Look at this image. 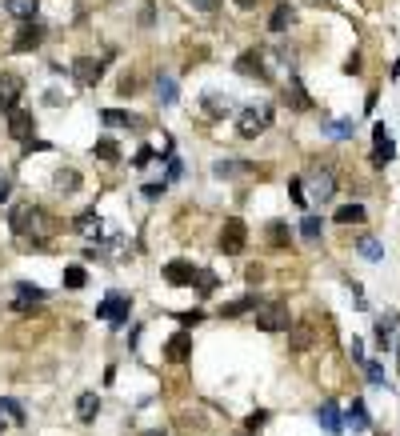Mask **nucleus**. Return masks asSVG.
<instances>
[{
	"label": "nucleus",
	"instance_id": "nucleus-1",
	"mask_svg": "<svg viewBox=\"0 0 400 436\" xmlns=\"http://www.w3.org/2000/svg\"><path fill=\"white\" fill-rule=\"evenodd\" d=\"M8 225L21 240H32V244H45L52 236V220L45 216V208H32V205H16L8 212Z\"/></svg>",
	"mask_w": 400,
	"mask_h": 436
},
{
	"label": "nucleus",
	"instance_id": "nucleus-2",
	"mask_svg": "<svg viewBox=\"0 0 400 436\" xmlns=\"http://www.w3.org/2000/svg\"><path fill=\"white\" fill-rule=\"evenodd\" d=\"M128 312H132V300L124 297V292H108V297L96 304V317H100V321H108L113 328L128 324Z\"/></svg>",
	"mask_w": 400,
	"mask_h": 436
},
{
	"label": "nucleus",
	"instance_id": "nucleus-3",
	"mask_svg": "<svg viewBox=\"0 0 400 436\" xmlns=\"http://www.w3.org/2000/svg\"><path fill=\"white\" fill-rule=\"evenodd\" d=\"M288 324H292V317H288V304H284V300H268L257 312L260 332H288Z\"/></svg>",
	"mask_w": 400,
	"mask_h": 436
},
{
	"label": "nucleus",
	"instance_id": "nucleus-4",
	"mask_svg": "<svg viewBox=\"0 0 400 436\" xmlns=\"http://www.w3.org/2000/svg\"><path fill=\"white\" fill-rule=\"evenodd\" d=\"M244 244H248V229H244V220L240 216H228L224 220V229H220V253H244Z\"/></svg>",
	"mask_w": 400,
	"mask_h": 436
},
{
	"label": "nucleus",
	"instance_id": "nucleus-5",
	"mask_svg": "<svg viewBox=\"0 0 400 436\" xmlns=\"http://www.w3.org/2000/svg\"><path fill=\"white\" fill-rule=\"evenodd\" d=\"M268 124H272V108H244L240 120H236V133L244 140H252V137H260Z\"/></svg>",
	"mask_w": 400,
	"mask_h": 436
},
{
	"label": "nucleus",
	"instance_id": "nucleus-6",
	"mask_svg": "<svg viewBox=\"0 0 400 436\" xmlns=\"http://www.w3.org/2000/svg\"><path fill=\"white\" fill-rule=\"evenodd\" d=\"M104 65H108V60H96V56H76L69 72H72V80H76V84H84V89H89V84H96V80L104 76Z\"/></svg>",
	"mask_w": 400,
	"mask_h": 436
},
{
	"label": "nucleus",
	"instance_id": "nucleus-7",
	"mask_svg": "<svg viewBox=\"0 0 400 436\" xmlns=\"http://www.w3.org/2000/svg\"><path fill=\"white\" fill-rule=\"evenodd\" d=\"M397 157V144H392V133L384 128V124H377L373 128V164L377 168H384V164Z\"/></svg>",
	"mask_w": 400,
	"mask_h": 436
},
{
	"label": "nucleus",
	"instance_id": "nucleus-8",
	"mask_svg": "<svg viewBox=\"0 0 400 436\" xmlns=\"http://www.w3.org/2000/svg\"><path fill=\"white\" fill-rule=\"evenodd\" d=\"M32 128H36V116L24 113V108H8V137L12 140H32Z\"/></svg>",
	"mask_w": 400,
	"mask_h": 436
},
{
	"label": "nucleus",
	"instance_id": "nucleus-9",
	"mask_svg": "<svg viewBox=\"0 0 400 436\" xmlns=\"http://www.w3.org/2000/svg\"><path fill=\"white\" fill-rule=\"evenodd\" d=\"M21 92H24V80L16 72H0V104H4V108H16Z\"/></svg>",
	"mask_w": 400,
	"mask_h": 436
},
{
	"label": "nucleus",
	"instance_id": "nucleus-10",
	"mask_svg": "<svg viewBox=\"0 0 400 436\" xmlns=\"http://www.w3.org/2000/svg\"><path fill=\"white\" fill-rule=\"evenodd\" d=\"M236 72H244V76H260V80H268V69H264V52L260 48H248L240 60H236Z\"/></svg>",
	"mask_w": 400,
	"mask_h": 436
},
{
	"label": "nucleus",
	"instance_id": "nucleus-11",
	"mask_svg": "<svg viewBox=\"0 0 400 436\" xmlns=\"http://www.w3.org/2000/svg\"><path fill=\"white\" fill-rule=\"evenodd\" d=\"M45 300V288L36 284H16V300H12V312H32V304Z\"/></svg>",
	"mask_w": 400,
	"mask_h": 436
},
{
	"label": "nucleus",
	"instance_id": "nucleus-12",
	"mask_svg": "<svg viewBox=\"0 0 400 436\" xmlns=\"http://www.w3.org/2000/svg\"><path fill=\"white\" fill-rule=\"evenodd\" d=\"M189 356H192V336L189 332H176V336L165 345V360L180 365V360H189Z\"/></svg>",
	"mask_w": 400,
	"mask_h": 436
},
{
	"label": "nucleus",
	"instance_id": "nucleus-13",
	"mask_svg": "<svg viewBox=\"0 0 400 436\" xmlns=\"http://www.w3.org/2000/svg\"><path fill=\"white\" fill-rule=\"evenodd\" d=\"M40 41H45V24L40 21H24V28H21V36H16V52H28V48H36L40 45Z\"/></svg>",
	"mask_w": 400,
	"mask_h": 436
},
{
	"label": "nucleus",
	"instance_id": "nucleus-14",
	"mask_svg": "<svg viewBox=\"0 0 400 436\" xmlns=\"http://www.w3.org/2000/svg\"><path fill=\"white\" fill-rule=\"evenodd\" d=\"M165 280L168 284H196V268L189 260H168L165 264Z\"/></svg>",
	"mask_w": 400,
	"mask_h": 436
},
{
	"label": "nucleus",
	"instance_id": "nucleus-15",
	"mask_svg": "<svg viewBox=\"0 0 400 436\" xmlns=\"http://www.w3.org/2000/svg\"><path fill=\"white\" fill-rule=\"evenodd\" d=\"M332 192H336V176H332V168H316V172H312V196H316V200H329Z\"/></svg>",
	"mask_w": 400,
	"mask_h": 436
},
{
	"label": "nucleus",
	"instance_id": "nucleus-16",
	"mask_svg": "<svg viewBox=\"0 0 400 436\" xmlns=\"http://www.w3.org/2000/svg\"><path fill=\"white\" fill-rule=\"evenodd\" d=\"M100 120H104L108 128H141V120H137V116H132V113H120V108H104V113H100Z\"/></svg>",
	"mask_w": 400,
	"mask_h": 436
},
{
	"label": "nucleus",
	"instance_id": "nucleus-17",
	"mask_svg": "<svg viewBox=\"0 0 400 436\" xmlns=\"http://www.w3.org/2000/svg\"><path fill=\"white\" fill-rule=\"evenodd\" d=\"M344 424H349V428H356V433H364V428L373 424V420H368V409H364V400H353V404H349Z\"/></svg>",
	"mask_w": 400,
	"mask_h": 436
},
{
	"label": "nucleus",
	"instance_id": "nucleus-18",
	"mask_svg": "<svg viewBox=\"0 0 400 436\" xmlns=\"http://www.w3.org/2000/svg\"><path fill=\"white\" fill-rule=\"evenodd\" d=\"M4 8H8L16 21H36V8H40V0H4Z\"/></svg>",
	"mask_w": 400,
	"mask_h": 436
},
{
	"label": "nucleus",
	"instance_id": "nucleus-19",
	"mask_svg": "<svg viewBox=\"0 0 400 436\" xmlns=\"http://www.w3.org/2000/svg\"><path fill=\"white\" fill-rule=\"evenodd\" d=\"M292 21H296V8H292V4H277V8H272V21H268V28H272V32H284Z\"/></svg>",
	"mask_w": 400,
	"mask_h": 436
},
{
	"label": "nucleus",
	"instance_id": "nucleus-20",
	"mask_svg": "<svg viewBox=\"0 0 400 436\" xmlns=\"http://www.w3.org/2000/svg\"><path fill=\"white\" fill-rule=\"evenodd\" d=\"M264 236H268V244H272V249H288V240H292V232H288L284 220H272V225L264 229Z\"/></svg>",
	"mask_w": 400,
	"mask_h": 436
},
{
	"label": "nucleus",
	"instance_id": "nucleus-21",
	"mask_svg": "<svg viewBox=\"0 0 400 436\" xmlns=\"http://www.w3.org/2000/svg\"><path fill=\"white\" fill-rule=\"evenodd\" d=\"M204 113L209 116H228L233 113V100L220 96V92H209V96H204Z\"/></svg>",
	"mask_w": 400,
	"mask_h": 436
},
{
	"label": "nucleus",
	"instance_id": "nucleus-22",
	"mask_svg": "<svg viewBox=\"0 0 400 436\" xmlns=\"http://www.w3.org/2000/svg\"><path fill=\"white\" fill-rule=\"evenodd\" d=\"M96 413H100V400H96V392H84V396L76 400V416L89 424V420H96Z\"/></svg>",
	"mask_w": 400,
	"mask_h": 436
},
{
	"label": "nucleus",
	"instance_id": "nucleus-23",
	"mask_svg": "<svg viewBox=\"0 0 400 436\" xmlns=\"http://www.w3.org/2000/svg\"><path fill=\"white\" fill-rule=\"evenodd\" d=\"M76 188H80V172H76V168H60V172H56V192L72 196Z\"/></svg>",
	"mask_w": 400,
	"mask_h": 436
},
{
	"label": "nucleus",
	"instance_id": "nucleus-24",
	"mask_svg": "<svg viewBox=\"0 0 400 436\" xmlns=\"http://www.w3.org/2000/svg\"><path fill=\"white\" fill-rule=\"evenodd\" d=\"M76 232H80V236H100V232H104V220H100L96 212H84V216H76Z\"/></svg>",
	"mask_w": 400,
	"mask_h": 436
},
{
	"label": "nucleus",
	"instance_id": "nucleus-25",
	"mask_svg": "<svg viewBox=\"0 0 400 436\" xmlns=\"http://www.w3.org/2000/svg\"><path fill=\"white\" fill-rule=\"evenodd\" d=\"M284 96H288V104H292V108H312V100H308V92L301 89V80H296V76L288 80V89H284Z\"/></svg>",
	"mask_w": 400,
	"mask_h": 436
},
{
	"label": "nucleus",
	"instance_id": "nucleus-26",
	"mask_svg": "<svg viewBox=\"0 0 400 436\" xmlns=\"http://www.w3.org/2000/svg\"><path fill=\"white\" fill-rule=\"evenodd\" d=\"M392 328H397V312H388V317H380V321H377V341L384 348L392 345Z\"/></svg>",
	"mask_w": 400,
	"mask_h": 436
},
{
	"label": "nucleus",
	"instance_id": "nucleus-27",
	"mask_svg": "<svg viewBox=\"0 0 400 436\" xmlns=\"http://www.w3.org/2000/svg\"><path fill=\"white\" fill-rule=\"evenodd\" d=\"M93 152L100 157V161H120V148H117V140H113V137H100Z\"/></svg>",
	"mask_w": 400,
	"mask_h": 436
},
{
	"label": "nucleus",
	"instance_id": "nucleus-28",
	"mask_svg": "<svg viewBox=\"0 0 400 436\" xmlns=\"http://www.w3.org/2000/svg\"><path fill=\"white\" fill-rule=\"evenodd\" d=\"M360 220H364V208H360V205L336 208V225H360Z\"/></svg>",
	"mask_w": 400,
	"mask_h": 436
},
{
	"label": "nucleus",
	"instance_id": "nucleus-29",
	"mask_svg": "<svg viewBox=\"0 0 400 436\" xmlns=\"http://www.w3.org/2000/svg\"><path fill=\"white\" fill-rule=\"evenodd\" d=\"M216 176H236V172H252V164H240V161H216L212 164Z\"/></svg>",
	"mask_w": 400,
	"mask_h": 436
},
{
	"label": "nucleus",
	"instance_id": "nucleus-30",
	"mask_svg": "<svg viewBox=\"0 0 400 436\" xmlns=\"http://www.w3.org/2000/svg\"><path fill=\"white\" fill-rule=\"evenodd\" d=\"M156 96H161V104H176V80H172V76H161V80H156Z\"/></svg>",
	"mask_w": 400,
	"mask_h": 436
},
{
	"label": "nucleus",
	"instance_id": "nucleus-31",
	"mask_svg": "<svg viewBox=\"0 0 400 436\" xmlns=\"http://www.w3.org/2000/svg\"><path fill=\"white\" fill-rule=\"evenodd\" d=\"M320 232H325L320 216H312V212H308L305 220H301V236H305V240H320Z\"/></svg>",
	"mask_w": 400,
	"mask_h": 436
},
{
	"label": "nucleus",
	"instance_id": "nucleus-32",
	"mask_svg": "<svg viewBox=\"0 0 400 436\" xmlns=\"http://www.w3.org/2000/svg\"><path fill=\"white\" fill-rule=\"evenodd\" d=\"M320 424L329 428V433H340V413H336V404H320Z\"/></svg>",
	"mask_w": 400,
	"mask_h": 436
},
{
	"label": "nucleus",
	"instance_id": "nucleus-33",
	"mask_svg": "<svg viewBox=\"0 0 400 436\" xmlns=\"http://www.w3.org/2000/svg\"><path fill=\"white\" fill-rule=\"evenodd\" d=\"M320 128H325V133H329V137H353V120H325V124H320Z\"/></svg>",
	"mask_w": 400,
	"mask_h": 436
},
{
	"label": "nucleus",
	"instance_id": "nucleus-34",
	"mask_svg": "<svg viewBox=\"0 0 400 436\" xmlns=\"http://www.w3.org/2000/svg\"><path fill=\"white\" fill-rule=\"evenodd\" d=\"M84 280H89V273H84L80 264H69V268H64V288H84Z\"/></svg>",
	"mask_w": 400,
	"mask_h": 436
},
{
	"label": "nucleus",
	"instance_id": "nucleus-35",
	"mask_svg": "<svg viewBox=\"0 0 400 436\" xmlns=\"http://www.w3.org/2000/svg\"><path fill=\"white\" fill-rule=\"evenodd\" d=\"M308 345H312V324H296V328H292V348L301 352V348H308Z\"/></svg>",
	"mask_w": 400,
	"mask_h": 436
},
{
	"label": "nucleus",
	"instance_id": "nucleus-36",
	"mask_svg": "<svg viewBox=\"0 0 400 436\" xmlns=\"http://www.w3.org/2000/svg\"><path fill=\"white\" fill-rule=\"evenodd\" d=\"M12 420V424H24V409L16 404V400H0V420Z\"/></svg>",
	"mask_w": 400,
	"mask_h": 436
},
{
	"label": "nucleus",
	"instance_id": "nucleus-37",
	"mask_svg": "<svg viewBox=\"0 0 400 436\" xmlns=\"http://www.w3.org/2000/svg\"><path fill=\"white\" fill-rule=\"evenodd\" d=\"M252 304H257V297H240V300H233V304H224L220 312H224V317H240V312H248Z\"/></svg>",
	"mask_w": 400,
	"mask_h": 436
},
{
	"label": "nucleus",
	"instance_id": "nucleus-38",
	"mask_svg": "<svg viewBox=\"0 0 400 436\" xmlns=\"http://www.w3.org/2000/svg\"><path fill=\"white\" fill-rule=\"evenodd\" d=\"M356 249H360V256H364V260H380V256H384V249H380L373 236H364V240H360Z\"/></svg>",
	"mask_w": 400,
	"mask_h": 436
},
{
	"label": "nucleus",
	"instance_id": "nucleus-39",
	"mask_svg": "<svg viewBox=\"0 0 400 436\" xmlns=\"http://www.w3.org/2000/svg\"><path fill=\"white\" fill-rule=\"evenodd\" d=\"M196 288H200V292H212V288H216V276L212 273H196Z\"/></svg>",
	"mask_w": 400,
	"mask_h": 436
},
{
	"label": "nucleus",
	"instance_id": "nucleus-40",
	"mask_svg": "<svg viewBox=\"0 0 400 436\" xmlns=\"http://www.w3.org/2000/svg\"><path fill=\"white\" fill-rule=\"evenodd\" d=\"M180 176H185V164L176 157H168V181H180Z\"/></svg>",
	"mask_w": 400,
	"mask_h": 436
},
{
	"label": "nucleus",
	"instance_id": "nucleus-41",
	"mask_svg": "<svg viewBox=\"0 0 400 436\" xmlns=\"http://www.w3.org/2000/svg\"><path fill=\"white\" fill-rule=\"evenodd\" d=\"M288 196H292L296 205L305 208V188H301V181H288Z\"/></svg>",
	"mask_w": 400,
	"mask_h": 436
},
{
	"label": "nucleus",
	"instance_id": "nucleus-42",
	"mask_svg": "<svg viewBox=\"0 0 400 436\" xmlns=\"http://www.w3.org/2000/svg\"><path fill=\"white\" fill-rule=\"evenodd\" d=\"M364 372H368V380H373V385H384V368H380V365H364Z\"/></svg>",
	"mask_w": 400,
	"mask_h": 436
},
{
	"label": "nucleus",
	"instance_id": "nucleus-43",
	"mask_svg": "<svg viewBox=\"0 0 400 436\" xmlns=\"http://www.w3.org/2000/svg\"><path fill=\"white\" fill-rule=\"evenodd\" d=\"M24 148H28V152H48V148H52V144H48V140H24Z\"/></svg>",
	"mask_w": 400,
	"mask_h": 436
},
{
	"label": "nucleus",
	"instance_id": "nucleus-44",
	"mask_svg": "<svg viewBox=\"0 0 400 436\" xmlns=\"http://www.w3.org/2000/svg\"><path fill=\"white\" fill-rule=\"evenodd\" d=\"M248 284H260V280H264V268H260V264H248Z\"/></svg>",
	"mask_w": 400,
	"mask_h": 436
},
{
	"label": "nucleus",
	"instance_id": "nucleus-45",
	"mask_svg": "<svg viewBox=\"0 0 400 436\" xmlns=\"http://www.w3.org/2000/svg\"><path fill=\"white\" fill-rule=\"evenodd\" d=\"M117 89H120V96H132V92H137V80H132V76H124Z\"/></svg>",
	"mask_w": 400,
	"mask_h": 436
},
{
	"label": "nucleus",
	"instance_id": "nucleus-46",
	"mask_svg": "<svg viewBox=\"0 0 400 436\" xmlns=\"http://www.w3.org/2000/svg\"><path fill=\"white\" fill-rule=\"evenodd\" d=\"M189 4H192V8H200V12H212L220 0H189Z\"/></svg>",
	"mask_w": 400,
	"mask_h": 436
},
{
	"label": "nucleus",
	"instance_id": "nucleus-47",
	"mask_svg": "<svg viewBox=\"0 0 400 436\" xmlns=\"http://www.w3.org/2000/svg\"><path fill=\"white\" fill-rule=\"evenodd\" d=\"M161 192H165V184H144V196H148V200H156Z\"/></svg>",
	"mask_w": 400,
	"mask_h": 436
},
{
	"label": "nucleus",
	"instance_id": "nucleus-48",
	"mask_svg": "<svg viewBox=\"0 0 400 436\" xmlns=\"http://www.w3.org/2000/svg\"><path fill=\"white\" fill-rule=\"evenodd\" d=\"M8 192H12V181H8V176L0 172V200H8Z\"/></svg>",
	"mask_w": 400,
	"mask_h": 436
},
{
	"label": "nucleus",
	"instance_id": "nucleus-49",
	"mask_svg": "<svg viewBox=\"0 0 400 436\" xmlns=\"http://www.w3.org/2000/svg\"><path fill=\"white\" fill-rule=\"evenodd\" d=\"M349 352H353V360H364V345L353 336V345H349Z\"/></svg>",
	"mask_w": 400,
	"mask_h": 436
},
{
	"label": "nucleus",
	"instance_id": "nucleus-50",
	"mask_svg": "<svg viewBox=\"0 0 400 436\" xmlns=\"http://www.w3.org/2000/svg\"><path fill=\"white\" fill-rule=\"evenodd\" d=\"M264 420H268V416H264V413H252V416H248V428L257 433V428H260V424H264Z\"/></svg>",
	"mask_w": 400,
	"mask_h": 436
},
{
	"label": "nucleus",
	"instance_id": "nucleus-51",
	"mask_svg": "<svg viewBox=\"0 0 400 436\" xmlns=\"http://www.w3.org/2000/svg\"><path fill=\"white\" fill-rule=\"evenodd\" d=\"M344 72H360V56H356V52L344 60Z\"/></svg>",
	"mask_w": 400,
	"mask_h": 436
},
{
	"label": "nucleus",
	"instance_id": "nucleus-52",
	"mask_svg": "<svg viewBox=\"0 0 400 436\" xmlns=\"http://www.w3.org/2000/svg\"><path fill=\"white\" fill-rule=\"evenodd\" d=\"M180 324H200V312H180Z\"/></svg>",
	"mask_w": 400,
	"mask_h": 436
},
{
	"label": "nucleus",
	"instance_id": "nucleus-53",
	"mask_svg": "<svg viewBox=\"0 0 400 436\" xmlns=\"http://www.w3.org/2000/svg\"><path fill=\"white\" fill-rule=\"evenodd\" d=\"M141 436H168L165 428H148V433H141Z\"/></svg>",
	"mask_w": 400,
	"mask_h": 436
},
{
	"label": "nucleus",
	"instance_id": "nucleus-54",
	"mask_svg": "<svg viewBox=\"0 0 400 436\" xmlns=\"http://www.w3.org/2000/svg\"><path fill=\"white\" fill-rule=\"evenodd\" d=\"M252 4H257V0H236V8H252Z\"/></svg>",
	"mask_w": 400,
	"mask_h": 436
},
{
	"label": "nucleus",
	"instance_id": "nucleus-55",
	"mask_svg": "<svg viewBox=\"0 0 400 436\" xmlns=\"http://www.w3.org/2000/svg\"><path fill=\"white\" fill-rule=\"evenodd\" d=\"M0 433H4V420H0Z\"/></svg>",
	"mask_w": 400,
	"mask_h": 436
}]
</instances>
